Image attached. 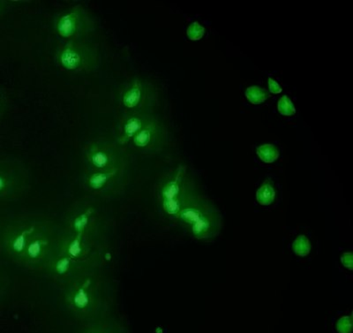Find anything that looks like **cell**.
Returning a JSON list of instances; mask_svg holds the SVG:
<instances>
[{"mask_svg": "<svg viewBox=\"0 0 353 333\" xmlns=\"http://www.w3.org/2000/svg\"><path fill=\"white\" fill-rule=\"evenodd\" d=\"M188 39L193 41H197L203 39L205 34V28L197 21L192 23L188 28Z\"/></svg>", "mask_w": 353, "mask_h": 333, "instance_id": "obj_22", "label": "cell"}, {"mask_svg": "<svg viewBox=\"0 0 353 333\" xmlns=\"http://www.w3.org/2000/svg\"><path fill=\"white\" fill-rule=\"evenodd\" d=\"M75 333H130L124 320L116 314L94 321L79 323Z\"/></svg>", "mask_w": 353, "mask_h": 333, "instance_id": "obj_15", "label": "cell"}, {"mask_svg": "<svg viewBox=\"0 0 353 333\" xmlns=\"http://www.w3.org/2000/svg\"><path fill=\"white\" fill-rule=\"evenodd\" d=\"M11 5L10 2L8 1H0V17H2L3 14H6V12L8 11L9 8V6Z\"/></svg>", "mask_w": 353, "mask_h": 333, "instance_id": "obj_28", "label": "cell"}, {"mask_svg": "<svg viewBox=\"0 0 353 333\" xmlns=\"http://www.w3.org/2000/svg\"><path fill=\"white\" fill-rule=\"evenodd\" d=\"M8 109V99L6 93L2 90H0V119L6 114Z\"/></svg>", "mask_w": 353, "mask_h": 333, "instance_id": "obj_24", "label": "cell"}, {"mask_svg": "<svg viewBox=\"0 0 353 333\" xmlns=\"http://www.w3.org/2000/svg\"><path fill=\"white\" fill-rule=\"evenodd\" d=\"M159 194L163 212L170 218L178 219L183 207L195 196V191L185 169L179 168L160 184Z\"/></svg>", "mask_w": 353, "mask_h": 333, "instance_id": "obj_8", "label": "cell"}, {"mask_svg": "<svg viewBox=\"0 0 353 333\" xmlns=\"http://www.w3.org/2000/svg\"><path fill=\"white\" fill-rule=\"evenodd\" d=\"M59 289L63 310L78 325L115 313V282L106 267L79 276Z\"/></svg>", "mask_w": 353, "mask_h": 333, "instance_id": "obj_2", "label": "cell"}, {"mask_svg": "<svg viewBox=\"0 0 353 333\" xmlns=\"http://www.w3.org/2000/svg\"><path fill=\"white\" fill-rule=\"evenodd\" d=\"M336 329L339 333H352V316H345L337 320Z\"/></svg>", "mask_w": 353, "mask_h": 333, "instance_id": "obj_23", "label": "cell"}, {"mask_svg": "<svg viewBox=\"0 0 353 333\" xmlns=\"http://www.w3.org/2000/svg\"><path fill=\"white\" fill-rule=\"evenodd\" d=\"M276 198L275 188L272 185L266 182L259 188L256 192L257 202L263 206H270L274 203Z\"/></svg>", "mask_w": 353, "mask_h": 333, "instance_id": "obj_17", "label": "cell"}, {"mask_svg": "<svg viewBox=\"0 0 353 333\" xmlns=\"http://www.w3.org/2000/svg\"><path fill=\"white\" fill-rule=\"evenodd\" d=\"M8 213H6L4 210L0 209V259H2V234L3 229H4L6 216Z\"/></svg>", "mask_w": 353, "mask_h": 333, "instance_id": "obj_25", "label": "cell"}, {"mask_svg": "<svg viewBox=\"0 0 353 333\" xmlns=\"http://www.w3.org/2000/svg\"><path fill=\"white\" fill-rule=\"evenodd\" d=\"M12 284L14 281L11 273L4 261L0 259V307L8 301L11 294Z\"/></svg>", "mask_w": 353, "mask_h": 333, "instance_id": "obj_16", "label": "cell"}, {"mask_svg": "<svg viewBox=\"0 0 353 333\" xmlns=\"http://www.w3.org/2000/svg\"><path fill=\"white\" fill-rule=\"evenodd\" d=\"M61 230L59 222L47 219L28 244L18 267L34 274L43 275L61 249Z\"/></svg>", "mask_w": 353, "mask_h": 333, "instance_id": "obj_4", "label": "cell"}, {"mask_svg": "<svg viewBox=\"0 0 353 333\" xmlns=\"http://www.w3.org/2000/svg\"><path fill=\"white\" fill-rule=\"evenodd\" d=\"M245 97L248 101L253 105H260L263 103L270 97V93L263 88L258 86L248 87L245 93Z\"/></svg>", "mask_w": 353, "mask_h": 333, "instance_id": "obj_19", "label": "cell"}, {"mask_svg": "<svg viewBox=\"0 0 353 333\" xmlns=\"http://www.w3.org/2000/svg\"><path fill=\"white\" fill-rule=\"evenodd\" d=\"M156 117L153 113L127 112L119 122L115 141L119 146L129 145L145 125Z\"/></svg>", "mask_w": 353, "mask_h": 333, "instance_id": "obj_14", "label": "cell"}, {"mask_svg": "<svg viewBox=\"0 0 353 333\" xmlns=\"http://www.w3.org/2000/svg\"><path fill=\"white\" fill-rule=\"evenodd\" d=\"M129 165L107 171H84L81 177V186L88 193V196L97 198L102 202L118 200L127 192L130 184Z\"/></svg>", "mask_w": 353, "mask_h": 333, "instance_id": "obj_5", "label": "cell"}, {"mask_svg": "<svg viewBox=\"0 0 353 333\" xmlns=\"http://www.w3.org/2000/svg\"><path fill=\"white\" fill-rule=\"evenodd\" d=\"M277 108H279V112L283 116H292L296 112L294 105L291 99L287 96H283L280 99Z\"/></svg>", "mask_w": 353, "mask_h": 333, "instance_id": "obj_21", "label": "cell"}, {"mask_svg": "<svg viewBox=\"0 0 353 333\" xmlns=\"http://www.w3.org/2000/svg\"><path fill=\"white\" fill-rule=\"evenodd\" d=\"M31 186L30 170L14 157L0 156V203H15L27 196Z\"/></svg>", "mask_w": 353, "mask_h": 333, "instance_id": "obj_7", "label": "cell"}, {"mask_svg": "<svg viewBox=\"0 0 353 333\" xmlns=\"http://www.w3.org/2000/svg\"><path fill=\"white\" fill-rule=\"evenodd\" d=\"M341 262L343 266L350 270L352 269V254L351 252L345 253L341 257Z\"/></svg>", "mask_w": 353, "mask_h": 333, "instance_id": "obj_26", "label": "cell"}, {"mask_svg": "<svg viewBox=\"0 0 353 333\" xmlns=\"http://www.w3.org/2000/svg\"><path fill=\"white\" fill-rule=\"evenodd\" d=\"M311 243L309 239L304 234L299 235L292 243V250L299 256H307L311 252Z\"/></svg>", "mask_w": 353, "mask_h": 333, "instance_id": "obj_20", "label": "cell"}, {"mask_svg": "<svg viewBox=\"0 0 353 333\" xmlns=\"http://www.w3.org/2000/svg\"><path fill=\"white\" fill-rule=\"evenodd\" d=\"M59 254L79 262L107 266L113 234V221L102 201L79 198L63 215Z\"/></svg>", "mask_w": 353, "mask_h": 333, "instance_id": "obj_1", "label": "cell"}, {"mask_svg": "<svg viewBox=\"0 0 353 333\" xmlns=\"http://www.w3.org/2000/svg\"><path fill=\"white\" fill-rule=\"evenodd\" d=\"M83 162L87 172L107 171L130 165L124 148L107 138H97L88 143L83 150Z\"/></svg>", "mask_w": 353, "mask_h": 333, "instance_id": "obj_9", "label": "cell"}, {"mask_svg": "<svg viewBox=\"0 0 353 333\" xmlns=\"http://www.w3.org/2000/svg\"><path fill=\"white\" fill-rule=\"evenodd\" d=\"M159 101L157 88L143 78L131 80L121 92V105L127 112L153 113Z\"/></svg>", "mask_w": 353, "mask_h": 333, "instance_id": "obj_12", "label": "cell"}, {"mask_svg": "<svg viewBox=\"0 0 353 333\" xmlns=\"http://www.w3.org/2000/svg\"><path fill=\"white\" fill-rule=\"evenodd\" d=\"M57 61L70 73L88 74L99 68L101 55L99 47L88 39L72 40L59 50Z\"/></svg>", "mask_w": 353, "mask_h": 333, "instance_id": "obj_10", "label": "cell"}, {"mask_svg": "<svg viewBox=\"0 0 353 333\" xmlns=\"http://www.w3.org/2000/svg\"><path fill=\"white\" fill-rule=\"evenodd\" d=\"M257 155L261 161L266 164H271L279 158V150L274 144H263L257 149Z\"/></svg>", "mask_w": 353, "mask_h": 333, "instance_id": "obj_18", "label": "cell"}, {"mask_svg": "<svg viewBox=\"0 0 353 333\" xmlns=\"http://www.w3.org/2000/svg\"><path fill=\"white\" fill-rule=\"evenodd\" d=\"M169 143L166 125L154 117L131 141L130 145L135 152L143 155L152 156L163 152Z\"/></svg>", "mask_w": 353, "mask_h": 333, "instance_id": "obj_13", "label": "cell"}, {"mask_svg": "<svg viewBox=\"0 0 353 333\" xmlns=\"http://www.w3.org/2000/svg\"><path fill=\"white\" fill-rule=\"evenodd\" d=\"M178 219L199 240L215 238L222 228V216L215 206L195 196L183 207Z\"/></svg>", "mask_w": 353, "mask_h": 333, "instance_id": "obj_6", "label": "cell"}, {"mask_svg": "<svg viewBox=\"0 0 353 333\" xmlns=\"http://www.w3.org/2000/svg\"><path fill=\"white\" fill-rule=\"evenodd\" d=\"M269 88L270 93L272 94H279L283 90L280 85L275 80H273L272 78H269Z\"/></svg>", "mask_w": 353, "mask_h": 333, "instance_id": "obj_27", "label": "cell"}, {"mask_svg": "<svg viewBox=\"0 0 353 333\" xmlns=\"http://www.w3.org/2000/svg\"><path fill=\"white\" fill-rule=\"evenodd\" d=\"M55 30L66 41L88 39L96 32V19L84 6H74L57 19Z\"/></svg>", "mask_w": 353, "mask_h": 333, "instance_id": "obj_11", "label": "cell"}, {"mask_svg": "<svg viewBox=\"0 0 353 333\" xmlns=\"http://www.w3.org/2000/svg\"><path fill=\"white\" fill-rule=\"evenodd\" d=\"M48 219L42 213L8 214L2 234V259L18 266L28 244Z\"/></svg>", "mask_w": 353, "mask_h": 333, "instance_id": "obj_3", "label": "cell"}]
</instances>
